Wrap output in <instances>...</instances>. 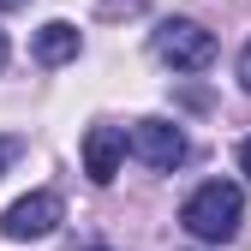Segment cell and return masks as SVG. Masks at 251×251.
Returning a JSON list of instances; mask_svg holds the SVG:
<instances>
[{"instance_id":"1","label":"cell","mask_w":251,"mask_h":251,"mask_svg":"<svg viewBox=\"0 0 251 251\" xmlns=\"http://www.w3.org/2000/svg\"><path fill=\"white\" fill-rule=\"evenodd\" d=\"M179 222H185V233H198V239H209V245H222V239H233L239 222H245V192H239L233 179H209V185H198V192L185 198Z\"/></svg>"},{"instance_id":"2","label":"cell","mask_w":251,"mask_h":251,"mask_svg":"<svg viewBox=\"0 0 251 251\" xmlns=\"http://www.w3.org/2000/svg\"><path fill=\"white\" fill-rule=\"evenodd\" d=\"M150 48L174 72H203L209 60H215V30H203L198 18H162L155 36H150Z\"/></svg>"},{"instance_id":"3","label":"cell","mask_w":251,"mask_h":251,"mask_svg":"<svg viewBox=\"0 0 251 251\" xmlns=\"http://www.w3.org/2000/svg\"><path fill=\"white\" fill-rule=\"evenodd\" d=\"M126 144H132V155H138L144 168H155V174H168V168H179L185 155H192L185 132H179V126H168V120H138Z\"/></svg>"},{"instance_id":"4","label":"cell","mask_w":251,"mask_h":251,"mask_svg":"<svg viewBox=\"0 0 251 251\" xmlns=\"http://www.w3.org/2000/svg\"><path fill=\"white\" fill-rule=\"evenodd\" d=\"M60 215H66V203H60L54 192H30V198H18L6 215H0V233L6 239H48L60 227Z\"/></svg>"},{"instance_id":"5","label":"cell","mask_w":251,"mask_h":251,"mask_svg":"<svg viewBox=\"0 0 251 251\" xmlns=\"http://www.w3.org/2000/svg\"><path fill=\"white\" fill-rule=\"evenodd\" d=\"M126 150H132V144H126L120 126H90V132H84V174L96 179V185H108L120 174V155Z\"/></svg>"},{"instance_id":"6","label":"cell","mask_w":251,"mask_h":251,"mask_svg":"<svg viewBox=\"0 0 251 251\" xmlns=\"http://www.w3.org/2000/svg\"><path fill=\"white\" fill-rule=\"evenodd\" d=\"M78 54H84V36L66 18H54V24L36 30V60H42V66H66V60H78Z\"/></svg>"},{"instance_id":"7","label":"cell","mask_w":251,"mask_h":251,"mask_svg":"<svg viewBox=\"0 0 251 251\" xmlns=\"http://www.w3.org/2000/svg\"><path fill=\"white\" fill-rule=\"evenodd\" d=\"M239 90H245V96H251V42L239 48Z\"/></svg>"},{"instance_id":"8","label":"cell","mask_w":251,"mask_h":251,"mask_svg":"<svg viewBox=\"0 0 251 251\" xmlns=\"http://www.w3.org/2000/svg\"><path fill=\"white\" fill-rule=\"evenodd\" d=\"M144 0H102V12H138Z\"/></svg>"},{"instance_id":"9","label":"cell","mask_w":251,"mask_h":251,"mask_svg":"<svg viewBox=\"0 0 251 251\" xmlns=\"http://www.w3.org/2000/svg\"><path fill=\"white\" fill-rule=\"evenodd\" d=\"M239 174H245V179H251V138H245V144H239Z\"/></svg>"},{"instance_id":"10","label":"cell","mask_w":251,"mask_h":251,"mask_svg":"<svg viewBox=\"0 0 251 251\" xmlns=\"http://www.w3.org/2000/svg\"><path fill=\"white\" fill-rule=\"evenodd\" d=\"M18 6H30V0H0V12H18Z\"/></svg>"},{"instance_id":"11","label":"cell","mask_w":251,"mask_h":251,"mask_svg":"<svg viewBox=\"0 0 251 251\" xmlns=\"http://www.w3.org/2000/svg\"><path fill=\"white\" fill-rule=\"evenodd\" d=\"M0 66H6V36H0Z\"/></svg>"},{"instance_id":"12","label":"cell","mask_w":251,"mask_h":251,"mask_svg":"<svg viewBox=\"0 0 251 251\" xmlns=\"http://www.w3.org/2000/svg\"><path fill=\"white\" fill-rule=\"evenodd\" d=\"M0 174H6V150H0Z\"/></svg>"},{"instance_id":"13","label":"cell","mask_w":251,"mask_h":251,"mask_svg":"<svg viewBox=\"0 0 251 251\" xmlns=\"http://www.w3.org/2000/svg\"><path fill=\"white\" fill-rule=\"evenodd\" d=\"M90 251H108V245H90Z\"/></svg>"}]
</instances>
